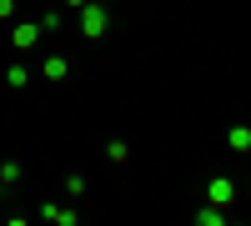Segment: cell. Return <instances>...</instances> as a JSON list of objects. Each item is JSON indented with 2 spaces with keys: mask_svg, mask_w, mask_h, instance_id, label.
<instances>
[{
  "mask_svg": "<svg viewBox=\"0 0 251 226\" xmlns=\"http://www.w3.org/2000/svg\"><path fill=\"white\" fill-rule=\"evenodd\" d=\"M236 181H226V176H211V186H206V196H211V206H236Z\"/></svg>",
  "mask_w": 251,
  "mask_h": 226,
  "instance_id": "1",
  "label": "cell"
},
{
  "mask_svg": "<svg viewBox=\"0 0 251 226\" xmlns=\"http://www.w3.org/2000/svg\"><path fill=\"white\" fill-rule=\"evenodd\" d=\"M226 141H231L236 156H251V126H246V121H236V126L226 131Z\"/></svg>",
  "mask_w": 251,
  "mask_h": 226,
  "instance_id": "2",
  "label": "cell"
},
{
  "mask_svg": "<svg viewBox=\"0 0 251 226\" xmlns=\"http://www.w3.org/2000/svg\"><path fill=\"white\" fill-rule=\"evenodd\" d=\"M100 25H106V15H100V10H86V35H100Z\"/></svg>",
  "mask_w": 251,
  "mask_h": 226,
  "instance_id": "3",
  "label": "cell"
}]
</instances>
